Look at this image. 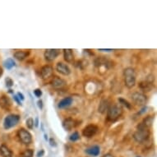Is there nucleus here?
<instances>
[{
  "mask_svg": "<svg viewBox=\"0 0 157 157\" xmlns=\"http://www.w3.org/2000/svg\"><path fill=\"white\" fill-rule=\"evenodd\" d=\"M123 107L118 104L110 105L107 110V120L109 122H115L122 116Z\"/></svg>",
  "mask_w": 157,
  "mask_h": 157,
  "instance_id": "nucleus-1",
  "label": "nucleus"
},
{
  "mask_svg": "<svg viewBox=\"0 0 157 157\" xmlns=\"http://www.w3.org/2000/svg\"><path fill=\"white\" fill-rule=\"evenodd\" d=\"M123 77L125 86L128 89L134 87L136 85V72L134 68L131 67H126L123 70Z\"/></svg>",
  "mask_w": 157,
  "mask_h": 157,
  "instance_id": "nucleus-2",
  "label": "nucleus"
},
{
  "mask_svg": "<svg viewBox=\"0 0 157 157\" xmlns=\"http://www.w3.org/2000/svg\"><path fill=\"white\" fill-rule=\"evenodd\" d=\"M150 134H151V132L148 128H137V131L133 133V139L137 143L142 144L148 140Z\"/></svg>",
  "mask_w": 157,
  "mask_h": 157,
  "instance_id": "nucleus-3",
  "label": "nucleus"
},
{
  "mask_svg": "<svg viewBox=\"0 0 157 157\" xmlns=\"http://www.w3.org/2000/svg\"><path fill=\"white\" fill-rule=\"evenodd\" d=\"M20 121V116L18 114H9L4 119L3 121V128L4 129H10L18 124Z\"/></svg>",
  "mask_w": 157,
  "mask_h": 157,
  "instance_id": "nucleus-4",
  "label": "nucleus"
},
{
  "mask_svg": "<svg viewBox=\"0 0 157 157\" xmlns=\"http://www.w3.org/2000/svg\"><path fill=\"white\" fill-rule=\"evenodd\" d=\"M18 137L24 145H30L32 142V135L25 128H20L18 132Z\"/></svg>",
  "mask_w": 157,
  "mask_h": 157,
  "instance_id": "nucleus-5",
  "label": "nucleus"
},
{
  "mask_svg": "<svg viewBox=\"0 0 157 157\" xmlns=\"http://www.w3.org/2000/svg\"><path fill=\"white\" fill-rule=\"evenodd\" d=\"M132 100L134 102V104L139 106H144L147 101V97L145 94L142 92H134L132 95Z\"/></svg>",
  "mask_w": 157,
  "mask_h": 157,
  "instance_id": "nucleus-6",
  "label": "nucleus"
},
{
  "mask_svg": "<svg viewBox=\"0 0 157 157\" xmlns=\"http://www.w3.org/2000/svg\"><path fill=\"white\" fill-rule=\"evenodd\" d=\"M98 132V127L95 124H89L86 126L82 130V135L83 137L87 138H91L93 137Z\"/></svg>",
  "mask_w": 157,
  "mask_h": 157,
  "instance_id": "nucleus-7",
  "label": "nucleus"
},
{
  "mask_svg": "<svg viewBox=\"0 0 157 157\" xmlns=\"http://www.w3.org/2000/svg\"><path fill=\"white\" fill-rule=\"evenodd\" d=\"M60 54V50L57 49H48L44 51V56L45 60L49 62L54 61Z\"/></svg>",
  "mask_w": 157,
  "mask_h": 157,
  "instance_id": "nucleus-8",
  "label": "nucleus"
},
{
  "mask_svg": "<svg viewBox=\"0 0 157 157\" xmlns=\"http://www.w3.org/2000/svg\"><path fill=\"white\" fill-rule=\"evenodd\" d=\"M50 85L54 89H57V90H59V89H63V88L67 85V82L64 79L58 77L57 76L54 77L51 81H50Z\"/></svg>",
  "mask_w": 157,
  "mask_h": 157,
  "instance_id": "nucleus-9",
  "label": "nucleus"
},
{
  "mask_svg": "<svg viewBox=\"0 0 157 157\" xmlns=\"http://www.w3.org/2000/svg\"><path fill=\"white\" fill-rule=\"evenodd\" d=\"M53 73H54V68H53L52 66L45 65L44 67H42L41 70V78L44 79V80L50 78V77L53 76Z\"/></svg>",
  "mask_w": 157,
  "mask_h": 157,
  "instance_id": "nucleus-10",
  "label": "nucleus"
},
{
  "mask_svg": "<svg viewBox=\"0 0 157 157\" xmlns=\"http://www.w3.org/2000/svg\"><path fill=\"white\" fill-rule=\"evenodd\" d=\"M56 70L57 72L64 76H68L71 73V69L67 64L59 62L56 64Z\"/></svg>",
  "mask_w": 157,
  "mask_h": 157,
  "instance_id": "nucleus-11",
  "label": "nucleus"
},
{
  "mask_svg": "<svg viewBox=\"0 0 157 157\" xmlns=\"http://www.w3.org/2000/svg\"><path fill=\"white\" fill-rule=\"evenodd\" d=\"M62 125H63V128H64V130H66V131H71L77 124V121L75 119H73L72 118H67V119H65L63 121Z\"/></svg>",
  "mask_w": 157,
  "mask_h": 157,
  "instance_id": "nucleus-12",
  "label": "nucleus"
},
{
  "mask_svg": "<svg viewBox=\"0 0 157 157\" xmlns=\"http://www.w3.org/2000/svg\"><path fill=\"white\" fill-rule=\"evenodd\" d=\"M0 106L4 110L8 111L10 110V108L12 106V101L9 99L8 96H3L0 98Z\"/></svg>",
  "mask_w": 157,
  "mask_h": 157,
  "instance_id": "nucleus-13",
  "label": "nucleus"
},
{
  "mask_svg": "<svg viewBox=\"0 0 157 157\" xmlns=\"http://www.w3.org/2000/svg\"><path fill=\"white\" fill-rule=\"evenodd\" d=\"M153 121H154V118L153 116H147L146 117L145 119L142 120V122H141L137 126V128H148L150 129L152 124H153Z\"/></svg>",
  "mask_w": 157,
  "mask_h": 157,
  "instance_id": "nucleus-14",
  "label": "nucleus"
},
{
  "mask_svg": "<svg viewBox=\"0 0 157 157\" xmlns=\"http://www.w3.org/2000/svg\"><path fill=\"white\" fill-rule=\"evenodd\" d=\"M110 102L109 100V99L107 98H103L100 100V103L99 108H98V111H99L100 113H105L107 110L110 107Z\"/></svg>",
  "mask_w": 157,
  "mask_h": 157,
  "instance_id": "nucleus-15",
  "label": "nucleus"
},
{
  "mask_svg": "<svg viewBox=\"0 0 157 157\" xmlns=\"http://www.w3.org/2000/svg\"><path fill=\"white\" fill-rule=\"evenodd\" d=\"M139 87L143 91H150L153 88V81H150L149 79L142 81L139 83Z\"/></svg>",
  "mask_w": 157,
  "mask_h": 157,
  "instance_id": "nucleus-16",
  "label": "nucleus"
},
{
  "mask_svg": "<svg viewBox=\"0 0 157 157\" xmlns=\"http://www.w3.org/2000/svg\"><path fill=\"white\" fill-rule=\"evenodd\" d=\"M64 60L68 64H73L74 62V54L71 49H64Z\"/></svg>",
  "mask_w": 157,
  "mask_h": 157,
  "instance_id": "nucleus-17",
  "label": "nucleus"
},
{
  "mask_svg": "<svg viewBox=\"0 0 157 157\" xmlns=\"http://www.w3.org/2000/svg\"><path fill=\"white\" fill-rule=\"evenodd\" d=\"M85 152L89 155L91 156H98L100 153V148L99 146H90L89 148L86 149Z\"/></svg>",
  "mask_w": 157,
  "mask_h": 157,
  "instance_id": "nucleus-18",
  "label": "nucleus"
},
{
  "mask_svg": "<svg viewBox=\"0 0 157 157\" xmlns=\"http://www.w3.org/2000/svg\"><path fill=\"white\" fill-rule=\"evenodd\" d=\"M73 99L72 97H65L63 100H61L58 103V107L59 109H65V108L69 107L70 105L73 104Z\"/></svg>",
  "mask_w": 157,
  "mask_h": 157,
  "instance_id": "nucleus-19",
  "label": "nucleus"
},
{
  "mask_svg": "<svg viewBox=\"0 0 157 157\" xmlns=\"http://www.w3.org/2000/svg\"><path fill=\"white\" fill-rule=\"evenodd\" d=\"M30 52L27 50H17L14 53V58L19 61H23L25 58H27Z\"/></svg>",
  "mask_w": 157,
  "mask_h": 157,
  "instance_id": "nucleus-20",
  "label": "nucleus"
},
{
  "mask_svg": "<svg viewBox=\"0 0 157 157\" xmlns=\"http://www.w3.org/2000/svg\"><path fill=\"white\" fill-rule=\"evenodd\" d=\"M0 155L2 157H12V151L6 145L0 146Z\"/></svg>",
  "mask_w": 157,
  "mask_h": 157,
  "instance_id": "nucleus-21",
  "label": "nucleus"
},
{
  "mask_svg": "<svg viewBox=\"0 0 157 157\" xmlns=\"http://www.w3.org/2000/svg\"><path fill=\"white\" fill-rule=\"evenodd\" d=\"M95 64L96 67H102L104 66L105 67H109V64H110V61L107 58H104V57H98L95 60Z\"/></svg>",
  "mask_w": 157,
  "mask_h": 157,
  "instance_id": "nucleus-22",
  "label": "nucleus"
},
{
  "mask_svg": "<svg viewBox=\"0 0 157 157\" xmlns=\"http://www.w3.org/2000/svg\"><path fill=\"white\" fill-rule=\"evenodd\" d=\"M3 65H4V67H6L7 69L10 70L12 69L13 67H15L16 64H15V61L12 58H8V59H6L5 61L3 62Z\"/></svg>",
  "mask_w": 157,
  "mask_h": 157,
  "instance_id": "nucleus-23",
  "label": "nucleus"
},
{
  "mask_svg": "<svg viewBox=\"0 0 157 157\" xmlns=\"http://www.w3.org/2000/svg\"><path fill=\"white\" fill-rule=\"evenodd\" d=\"M119 102V105H123V106H124L126 109H128V110H132V105L128 101V100H126L125 99H123L122 97H119V99H118Z\"/></svg>",
  "mask_w": 157,
  "mask_h": 157,
  "instance_id": "nucleus-24",
  "label": "nucleus"
},
{
  "mask_svg": "<svg viewBox=\"0 0 157 157\" xmlns=\"http://www.w3.org/2000/svg\"><path fill=\"white\" fill-rule=\"evenodd\" d=\"M34 156V151L31 150V149H27L26 151H24L21 155V157H33Z\"/></svg>",
  "mask_w": 157,
  "mask_h": 157,
  "instance_id": "nucleus-25",
  "label": "nucleus"
},
{
  "mask_svg": "<svg viewBox=\"0 0 157 157\" xmlns=\"http://www.w3.org/2000/svg\"><path fill=\"white\" fill-rule=\"evenodd\" d=\"M80 139V134L78 133V132H74L73 133L70 135L69 140L71 142H77Z\"/></svg>",
  "mask_w": 157,
  "mask_h": 157,
  "instance_id": "nucleus-26",
  "label": "nucleus"
},
{
  "mask_svg": "<svg viewBox=\"0 0 157 157\" xmlns=\"http://www.w3.org/2000/svg\"><path fill=\"white\" fill-rule=\"evenodd\" d=\"M26 125L29 129H33V128H34V120L32 118H29V119H26Z\"/></svg>",
  "mask_w": 157,
  "mask_h": 157,
  "instance_id": "nucleus-27",
  "label": "nucleus"
},
{
  "mask_svg": "<svg viewBox=\"0 0 157 157\" xmlns=\"http://www.w3.org/2000/svg\"><path fill=\"white\" fill-rule=\"evenodd\" d=\"M5 82H6V86L8 87H12L13 86V81L10 77H7L5 79Z\"/></svg>",
  "mask_w": 157,
  "mask_h": 157,
  "instance_id": "nucleus-28",
  "label": "nucleus"
},
{
  "mask_svg": "<svg viewBox=\"0 0 157 157\" xmlns=\"http://www.w3.org/2000/svg\"><path fill=\"white\" fill-rule=\"evenodd\" d=\"M34 95H35L37 98H40L42 96V90L41 89H35L34 90Z\"/></svg>",
  "mask_w": 157,
  "mask_h": 157,
  "instance_id": "nucleus-29",
  "label": "nucleus"
},
{
  "mask_svg": "<svg viewBox=\"0 0 157 157\" xmlns=\"http://www.w3.org/2000/svg\"><path fill=\"white\" fill-rule=\"evenodd\" d=\"M17 96H18V99L20 100H25L24 95L22 93H21V92H18V93L17 94Z\"/></svg>",
  "mask_w": 157,
  "mask_h": 157,
  "instance_id": "nucleus-30",
  "label": "nucleus"
},
{
  "mask_svg": "<svg viewBox=\"0 0 157 157\" xmlns=\"http://www.w3.org/2000/svg\"><path fill=\"white\" fill-rule=\"evenodd\" d=\"M50 146H57L55 140L54 139L53 137L50 139Z\"/></svg>",
  "mask_w": 157,
  "mask_h": 157,
  "instance_id": "nucleus-31",
  "label": "nucleus"
},
{
  "mask_svg": "<svg viewBox=\"0 0 157 157\" xmlns=\"http://www.w3.org/2000/svg\"><path fill=\"white\" fill-rule=\"evenodd\" d=\"M37 106L39 107L40 110H42V109H43V102H42L41 100H39L37 101Z\"/></svg>",
  "mask_w": 157,
  "mask_h": 157,
  "instance_id": "nucleus-32",
  "label": "nucleus"
},
{
  "mask_svg": "<svg viewBox=\"0 0 157 157\" xmlns=\"http://www.w3.org/2000/svg\"><path fill=\"white\" fill-rule=\"evenodd\" d=\"M44 155V150H41L40 151H38L37 153V157H42Z\"/></svg>",
  "mask_w": 157,
  "mask_h": 157,
  "instance_id": "nucleus-33",
  "label": "nucleus"
},
{
  "mask_svg": "<svg viewBox=\"0 0 157 157\" xmlns=\"http://www.w3.org/2000/svg\"><path fill=\"white\" fill-rule=\"evenodd\" d=\"M13 98H14L15 100V101L17 102L18 103V105H21V100L19 99H18V97L17 96H13Z\"/></svg>",
  "mask_w": 157,
  "mask_h": 157,
  "instance_id": "nucleus-34",
  "label": "nucleus"
},
{
  "mask_svg": "<svg viewBox=\"0 0 157 157\" xmlns=\"http://www.w3.org/2000/svg\"><path fill=\"white\" fill-rule=\"evenodd\" d=\"M34 125H35L36 128H37L38 126H39V118H38V117L35 118V121H34Z\"/></svg>",
  "mask_w": 157,
  "mask_h": 157,
  "instance_id": "nucleus-35",
  "label": "nucleus"
},
{
  "mask_svg": "<svg viewBox=\"0 0 157 157\" xmlns=\"http://www.w3.org/2000/svg\"><path fill=\"white\" fill-rule=\"evenodd\" d=\"M99 51H106V52H110V51H113V50H111V49H99Z\"/></svg>",
  "mask_w": 157,
  "mask_h": 157,
  "instance_id": "nucleus-36",
  "label": "nucleus"
},
{
  "mask_svg": "<svg viewBox=\"0 0 157 157\" xmlns=\"http://www.w3.org/2000/svg\"><path fill=\"white\" fill-rule=\"evenodd\" d=\"M101 157H114V156H113V155H111V154H110V153H108V154L104 155H103V156H101Z\"/></svg>",
  "mask_w": 157,
  "mask_h": 157,
  "instance_id": "nucleus-37",
  "label": "nucleus"
},
{
  "mask_svg": "<svg viewBox=\"0 0 157 157\" xmlns=\"http://www.w3.org/2000/svg\"><path fill=\"white\" fill-rule=\"evenodd\" d=\"M3 68H2V67H0V77H1V76L3 75Z\"/></svg>",
  "mask_w": 157,
  "mask_h": 157,
  "instance_id": "nucleus-38",
  "label": "nucleus"
},
{
  "mask_svg": "<svg viewBox=\"0 0 157 157\" xmlns=\"http://www.w3.org/2000/svg\"><path fill=\"white\" fill-rule=\"evenodd\" d=\"M44 139H45V141H47V140H48V135H47L46 133H44Z\"/></svg>",
  "mask_w": 157,
  "mask_h": 157,
  "instance_id": "nucleus-39",
  "label": "nucleus"
},
{
  "mask_svg": "<svg viewBox=\"0 0 157 157\" xmlns=\"http://www.w3.org/2000/svg\"><path fill=\"white\" fill-rule=\"evenodd\" d=\"M137 157H141V156H137Z\"/></svg>",
  "mask_w": 157,
  "mask_h": 157,
  "instance_id": "nucleus-40",
  "label": "nucleus"
}]
</instances>
